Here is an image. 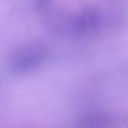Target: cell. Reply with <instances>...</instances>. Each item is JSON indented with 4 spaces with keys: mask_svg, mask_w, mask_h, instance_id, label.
Wrapping results in <instances>:
<instances>
[{
    "mask_svg": "<svg viewBox=\"0 0 128 128\" xmlns=\"http://www.w3.org/2000/svg\"><path fill=\"white\" fill-rule=\"evenodd\" d=\"M44 57L43 47L35 44V45H27L18 50L13 56L11 60V65L14 69L18 71L29 70L35 65L39 64Z\"/></svg>",
    "mask_w": 128,
    "mask_h": 128,
    "instance_id": "6da1fadb",
    "label": "cell"
}]
</instances>
